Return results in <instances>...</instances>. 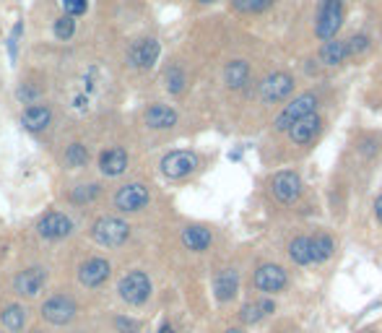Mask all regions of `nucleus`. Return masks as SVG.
<instances>
[{
  "mask_svg": "<svg viewBox=\"0 0 382 333\" xmlns=\"http://www.w3.org/2000/svg\"><path fill=\"white\" fill-rule=\"evenodd\" d=\"M310 245H312V260L314 263H325V260H331L333 250H336V242H333L331 234H325V232H317L310 237Z\"/></svg>",
  "mask_w": 382,
  "mask_h": 333,
  "instance_id": "5701e85b",
  "label": "nucleus"
},
{
  "mask_svg": "<svg viewBox=\"0 0 382 333\" xmlns=\"http://www.w3.org/2000/svg\"><path fill=\"white\" fill-rule=\"evenodd\" d=\"M294 92V78L289 73H271L268 78H263V84L257 89V94L260 99L268 104H279V102H286Z\"/></svg>",
  "mask_w": 382,
  "mask_h": 333,
  "instance_id": "39448f33",
  "label": "nucleus"
},
{
  "mask_svg": "<svg viewBox=\"0 0 382 333\" xmlns=\"http://www.w3.org/2000/svg\"><path fill=\"white\" fill-rule=\"evenodd\" d=\"M276 313V302L273 299H255V302H247L239 310V320L245 325H255L260 323L265 315H273Z\"/></svg>",
  "mask_w": 382,
  "mask_h": 333,
  "instance_id": "a211bd4d",
  "label": "nucleus"
},
{
  "mask_svg": "<svg viewBox=\"0 0 382 333\" xmlns=\"http://www.w3.org/2000/svg\"><path fill=\"white\" fill-rule=\"evenodd\" d=\"M148 201H151L148 190L144 185H138V182H130L125 188H120L117 196H115V206H117L120 211H125V214H136V211L146 208Z\"/></svg>",
  "mask_w": 382,
  "mask_h": 333,
  "instance_id": "9d476101",
  "label": "nucleus"
},
{
  "mask_svg": "<svg viewBox=\"0 0 382 333\" xmlns=\"http://www.w3.org/2000/svg\"><path fill=\"white\" fill-rule=\"evenodd\" d=\"M120 297L130 302V305H144L148 294H151V282L144 271H130L127 276H122V282L117 287Z\"/></svg>",
  "mask_w": 382,
  "mask_h": 333,
  "instance_id": "423d86ee",
  "label": "nucleus"
},
{
  "mask_svg": "<svg viewBox=\"0 0 382 333\" xmlns=\"http://www.w3.org/2000/svg\"><path fill=\"white\" fill-rule=\"evenodd\" d=\"M117 328H122L125 333H136L138 325L133 323V320H125V318H117Z\"/></svg>",
  "mask_w": 382,
  "mask_h": 333,
  "instance_id": "c9c22d12",
  "label": "nucleus"
},
{
  "mask_svg": "<svg viewBox=\"0 0 382 333\" xmlns=\"http://www.w3.org/2000/svg\"><path fill=\"white\" fill-rule=\"evenodd\" d=\"M65 164L68 167H73V170H78V167H86V162H89V149H86L84 144H70L68 149H65Z\"/></svg>",
  "mask_w": 382,
  "mask_h": 333,
  "instance_id": "bb28decb",
  "label": "nucleus"
},
{
  "mask_svg": "<svg viewBox=\"0 0 382 333\" xmlns=\"http://www.w3.org/2000/svg\"><path fill=\"white\" fill-rule=\"evenodd\" d=\"M253 284H255V289L263 291V294H279V291L286 289L289 274L276 263H263L255 268Z\"/></svg>",
  "mask_w": 382,
  "mask_h": 333,
  "instance_id": "20e7f679",
  "label": "nucleus"
},
{
  "mask_svg": "<svg viewBox=\"0 0 382 333\" xmlns=\"http://www.w3.org/2000/svg\"><path fill=\"white\" fill-rule=\"evenodd\" d=\"M159 52H162V47H159L156 39H138V42H133L130 52H127V60H130V65L146 70L159 60Z\"/></svg>",
  "mask_w": 382,
  "mask_h": 333,
  "instance_id": "ddd939ff",
  "label": "nucleus"
},
{
  "mask_svg": "<svg viewBox=\"0 0 382 333\" xmlns=\"http://www.w3.org/2000/svg\"><path fill=\"white\" fill-rule=\"evenodd\" d=\"M213 291H216V299L219 302H229V299L237 297L239 291V274L234 268H224L216 282H213Z\"/></svg>",
  "mask_w": 382,
  "mask_h": 333,
  "instance_id": "f3484780",
  "label": "nucleus"
},
{
  "mask_svg": "<svg viewBox=\"0 0 382 333\" xmlns=\"http://www.w3.org/2000/svg\"><path fill=\"white\" fill-rule=\"evenodd\" d=\"M234 8L242 11V13H263L276 3V0H231Z\"/></svg>",
  "mask_w": 382,
  "mask_h": 333,
  "instance_id": "cd10ccee",
  "label": "nucleus"
},
{
  "mask_svg": "<svg viewBox=\"0 0 382 333\" xmlns=\"http://www.w3.org/2000/svg\"><path fill=\"white\" fill-rule=\"evenodd\" d=\"M289 258L294 260L297 265H310L314 263L312 260V245H310V237L305 234H299L289 242Z\"/></svg>",
  "mask_w": 382,
  "mask_h": 333,
  "instance_id": "b1692460",
  "label": "nucleus"
},
{
  "mask_svg": "<svg viewBox=\"0 0 382 333\" xmlns=\"http://www.w3.org/2000/svg\"><path fill=\"white\" fill-rule=\"evenodd\" d=\"M73 32H76V18L73 16H60L55 21V37L58 39H70Z\"/></svg>",
  "mask_w": 382,
  "mask_h": 333,
  "instance_id": "c756f323",
  "label": "nucleus"
},
{
  "mask_svg": "<svg viewBox=\"0 0 382 333\" xmlns=\"http://www.w3.org/2000/svg\"><path fill=\"white\" fill-rule=\"evenodd\" d=\"M42 315L44 320H50L55 325H65L76 318V302L65 294H55L42 305Z\"/></svg>",
  "mask_w": 382,
  "mask_h": 333,
  "instance_id": "1a4fd4ad",
  "label": "nucleus"
},
{
  "mask_svg": "<svg viewBox=\"0 0 382 333\" xmlns=\"http://www.w3.org/2000/svg\"><path fill=\"white\" fill-rule=\"evenodd\" d=\"M167 89H170L172 94H179V92L185 89V73H182L179 68L167 70Z\"/></svg>",
  "mask_w": 382,
  "mask_h": 333,
  "instance_id": "7c9ffc66",
  "label": "nucleus"
},
{
  "mask_svg": "<svg viewBox=\"0 0 382 333\" xmlns=\"http://www.w3.org/2000/svg\"><path fill=\"white\" fill-rule=\"evenodd\" d=\"M198 170V156L193 151H172L162 159V172L170 180H182Z\"/></svg>",
  "mask_w": 382,
  "mask_h": 333,
  "instance_id": "6e6552de",
  "label": "nucleus"
},
{
  "mask_svg": "<svg viewBox=\"0 0 382 333\" xmlns=\"http://www.w3.org/2000/svg\"><path fill=\"white\" fill-rule=\"evenodd\" d=\"M374 214H377V222L382 224V196L374 201Z\"/></svg>",
  "mask_w": 382,
  "mask_h": 333,
  "instance_id": "e433bc0d",
  "label": "nucleus"
},
{
  "mask_svg": "<svg viewBox=\"0 0 382 333\" xmlns=\"http://www.w3.org/2000/svg\"><path fill=\"white\" fill-rule=\"evenodd\" d=\"M343 26V0H323L320 3V13H317V26L314 32L320 39H333Z\"/></svg>",
  "mask_w": 382,
  "mask_h": 333,
  "instance_id": "7ed1b4c3",
  "label": "nucleus"
},
{
  "mask_svg": "<svg viewBox=\"0 0 382 333\" xmlns=\"http://www.w3.org/2000/svg\"><path fill=\"white\" fill-rule=\"evenodd\" d=\"M317 104H320V96L312 94V92H305V94L294 96L291 102L284 104V110L279 112V118H276L273 125H276V130H289L297 120L317 112Z\"/></svg>",
  "mask_w": 382,
  "mask_h": 333,
  "instance_id": "f257e3e1",
  "label": "nucleus"
},
{
  "mask_svg": "<svg viewBox=\"0 0 382 333\" xmlns=\"http://www.w3.org/2000/svg\"><path fill=\"white\" fill-rule=\"evenodd\" d=\"M146 125L153 130H167L172 125H177V112L167 107V104H151L148 110L144 112Z\"/></svg>",
  "mask_w": 382,
  "mask_h": 333,
  "instance_id": "dca6fc26",
  "label": "nucleus"
},
{
  "mask_svg": "<svg viewBox=\"0 0 382 333\" xmlns=\"http://www.w3.org/2000/svg\"><path fill=\"white\" fill-rule=\"evenodd\" d=\"M198 3H216V0H198Z\"/></svg>",
  "mask_w": 382,
  "mask_h": 333,
  "instance_id": "ea45409f",
  "label": "nucleus"
},
{
  "mask_svg": "<svg viewBox=\"0 0 382 333\" xmlns=\"http://www.w3.org/2000/svg\"><path fill=\"white\" fill-rule=\"evenodd\" d=\"M271 193H273V198H276L279 203L291 206L299 196H302V177H299L297 172H291V170L279 172V175L273 177V182H271Z\"/></svg>",
  "mask_w": 382,
  "mask_h": 333,
  "instance_id": "0eeeda50",
  "label": "nucleus"
},
{
  "mask_svg": "<svg viewBox=\"0 0 382 333\" xmlns=\"http://www.w3.org/2000/svg\"><path fill=\"white\" fill-rule=\"evenodd\" d=\"M159 333H177V331H174V328H172L170 323H164L162 328H159Z\"/></svg>",
  "mask_w": 382,
  "mask_h": 333,
  "instance_id": "4c0bfd02",
  "label": "nucleus"
},
{
  "mask_svg": "<svg viewBox=\"0 0 382 333\" xmlns=\"http://www.w3.org/2000/svg\"><path fill=\"white\" fill-rule=\"evenodd\" d=\"M110 271L112 268L104 258H91V260H86V263L81 265L78 279H81L84 287H99V284H104L110 279Z\"/></svg>",
  "mask_w": 382,
  "mask_h": 333,
  "instance_id": "2eb2a0df",
  "label": "nucleus"
},
{
  "mask_svg": "<svg viewBox=\"0 0 382 333\" xmlns=\"http://www.w3.org/2000/svg\"><path fill=\"white\" fill-rule=\"evenodd\" d=\"M91 237L104 245V248H120L127 237H130V227H127L122 219H115V216H102L96 219L91 227Z\"/></svg>",
  "mask_w": 382,
  "mask_h": 333,
  "instance_id": "f03ea898",
  "label": "nucleus"
},
{
  "mask_svg": "<svg viewBox=\"0 0 382 333\" xmlns=\"http://www.w3.org/2000/svg\"><path fill=\"white\" fill-rule=\"evenodd\" d=\"M52 120V110L47 104H32V107H26L24 115H21V122H24L26 130H32V133H39L50 125Z\"/></svg>",
  "mask_w": 382,
  "mask_h": 333,
  "instance_id": "aec40b11",
  "label": "nucleus"
},
{
  "mask_svg": "<svg viewBox=\"0 0 382 333\" xmlns=\"http://www.w3.org/2000/svg\"><path fill=\"white\" fill-rule=\"evenodd\" d=\"M224 333H245V328H227Z\"/></svg>",
  "mask_w": 382,
  "mask_h": 333,
  "instance_id": "58836bf2",
  "label": "nucleus"
},
{
  "mask_svg": "<svg viewBox=\"0 0 382 333\" xmlns=\"http://www.w3.org/2000/svg\"><path fill=\"white\" fill-rule=\"evenodd\" d=\"M37 230H39V234H42L44 239H63L73 232V222H70L65 214L50 211V214H44L42 219H39Z\"/></svg>",
  "mask_w": 382,
  "mask_h": 333,
  "instance_id": "f8f14e48",
  "label": "nucleus"
},
{
  "mask_svg": "<svg viewBox=\"0 0 382 333\" xmlns=\"http://www.w3.org/2000/svg\"><path fill=\"white\" fill-rule=\"evenodd\" d=\"M44 282H47V271L39 268V265H34V268L21 271V274L16 276L13 287H16V291L21 294V297H34V294H39V289L44 287Z\"/></svg>",
  "mask_w": 382,
  "mask_h": 333,
  "instance_id": "4468645a",
  "label": "nucleus"
},
{
  "mask_svg": "<svg viewBox=\"0 0 382 333\" xmlns=\"http://www.w3.org/2000/svg\"><path fill=\"white\" fill-rule=\"evenodd\" d=\"M99 167H102V172L107 177H117V175H122L127 170V151L120 149V146H112V149H107L99 156Z\"/></svg>",
  "mask_w": 382,
  "mask_h": 333,
  "instance_id": "6ab92c4d",
  "label": "nucleus"
},
{
  "mask_svg": "<svg viewBox=\"0 0 382 333\" xmlns=\"http://www.w3.org/2000/svg\"><path fill=\"white\" fill-rule=\"evenodd\" d=\"M21 29H24V26H21V24H16V29H13V34H11V39H8L11 58H16V44H18V34H21Z\"/></svg>",
  "mask_w": 382,
  "mask_h": 333,
  "instance_id": "f704fd0d",
  "label": "nucleus"
},
{
  "mask_svg": "<svg viewBox=\"0 0 382 333\" xmlns=\"http://www.w3.org/2000/svg\"><path fill=\"white\" fill-rule=\"evenodd\" d=\"M37 96H39V89H37V86H21V89H18V99H24V102H34Z\"/></svg>",
  "mask_w": 382,
  "mask_h": 333,
  "instance_id": "72a5a7b5",
  "label": "nucleus"
},
{
  "mask_svg": "<svg viewBox=\"0 0 382 333\" xmlns=\"http://www.w3.org/2000/svg\"><path fill=\"white\" fill-rule=\"evenodd\" d=\"M211 230H205V227H198V224H193V227H185L182 230V245H185L187 250H193V253H203V250L211 248Z\"/></svg>",
  "mask_w": 382,
  "mask_h": 333,
  "instance_id": "412c9836",
  "label": "nucleus"
},
{
  "mask_svg": "<svg viewBox=\"0 0 382 333\" xmlns=\"http://www.w3.org/2000/svg\"><path fill=\"white\" fill-rule=\"evenodd\" d=\"M369 50V37L367 34H354L346 42V52L348 55H362V52Z\"/></svg>",
  "mask_w": 382,
  "mask_h": 333,
  "instance_id": "2f4dec72",
  "label": "nucleus"
},
{
  "mask_svg": "<svg viewBox=\"0 0 382 333\" xmlns=\"http://www.w3.org/2000/svg\"><path fill=\"white\" fill-rule=\"evenodd\" d=\"M346 42H340V39H328V42L320 47V60H323L325 65H340L343 60H346Z\"/></svg>",
  "mask_w": 382,
  "mask_h": 333,
  "instance_id": "393cba45",
  "label": "nucleus"
},
{
  "mask_svg": "<svg viewBox=\"0 0 382 333\" xmlns=\"http://www.w3.org/2000/svg\"><path fill=\"white\" fill-rule=\"evenodd\" d=\"M0 320H3V325H6L8 331H21L26 323V313L24 308H18V305H8V308L3 310Z\"/></svg>",
  "mask_w": 382,
  "mask_h": 333,
  "instance_id": "a878e982",
  "label": "nucleus"
},
{
  "mask_svg": "<svg viewBox=\"0 0 382 333\" xmlns=\"http://www.w3.org/2000/svg\"><path fill=\"white\" fill-rule=\"evenodd\" d=\"M99 196V185H78V188H73V193H70V201L73 203H89V201H94V198Z\"/></svg>",
  "mask_w": 382,
  "mask_h": 333,
  "instance_id": "c85d7f7f",
  "label": "nucleus"
},
{
  "mask_svg": "<svg viewBox=\"0 0 382 333\" xmlns=\"http://www.w3.org/2000/svg\"><path fill=\"white\" fill-rule=\"evenodd\" d=\"M224 81H227L229 89H242V86L250 81V63H245V60H231V63H227Z\"/></svg>",
  "mask_w": 382,
  "mask_h": 333,
  "instance_id": "4be33fe9",
  "label": "nucleus"
},
{
  "mask_svg": "<svg viewBox=\"0 0 382 333\" xmlns=\"http://www.w3.org/2000/svg\"><path fill=\"white\" fill-rule=\"evenodd\" d=\"M89 6V0H63V8L68 11V16H81Z\"/></svg>",
  "mask_w": 382,
  "mask_h": 333,
  "instance_id": "473e14b6",
  "label": "nucleus"
},
{
  "mask_svg": "<svg viewBox=\"0 0 382 333\" xmlns=\"http://www.w3.org/2000/svg\"><path fill=\"white\" fill-rule=\"evenodd\" d=\"M320 130H323V118H320L317 112H312V115H307V118L297 120V122L291 125L289 136L297 146H307L320 136Z\"/></svg>",
  "mask_w": 382,
  "mask_h": 333,
  "instance_id": "9b49d317",
  "label": "nucleus"
}]
</instances>
